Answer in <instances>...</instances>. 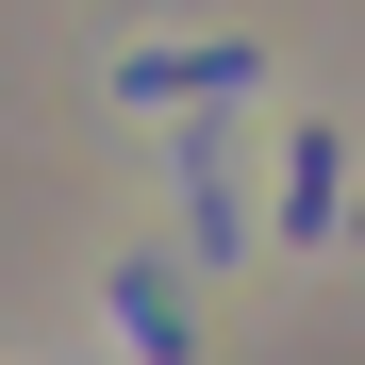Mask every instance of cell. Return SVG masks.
<instances>
[{
  "mask_svg": "<svg viewBox=\"0 0 365 365\" xmlns=\"http://www.w3.org/2000/svg\"><path fill=\"white\" fill-rule=\"evenodd\" d=\"M266 83V50L250 34H200V50H116V100L133 116H200V100H250Z\"/></svg>",
  "mask_w": 365,
  "mask_h": 365,
  "instance_id": "obj_1",
  "label": "cell"
},
{
  "mask_svg": "<svg viewBox=\"0 0 365 365\" xmlns=\"http://www.w3.org/2000/svg\"><path fill=\"white\" fill-rule=\"evenodd\" d=\"M349 232V133H282V250Z\"/></svg>",
  "mask_w": 365,
  "mask_h": 365,
  "instance_id": "obj_2",
  "label": "cell"
},
{
  "mask_svg": "<svg viewBox=\"0 0 365 365\" xmlns=\"http://www.w3.org/2000/svg\"><path fill=\"white\" fill-rule=\"evenodd\" d=\"M116 316H133V349H150V365H182V299H166L150 266H133V282H116Z\"/></svg>",
  "mask_w": 365,
  "mask_h": 365,
  "instance_id": "obj_3",
  "label": "cell"
}]
</instances>
